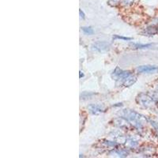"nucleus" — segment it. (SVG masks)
Here are the masks:
<instances>
[{"label":"nucleus","instance_id":"1","mask_svg":"<svg viewBox=\"0 0 158 158\" xmlns=\"http://www.w3.org/2000/svg\"><path fill=\"white\" fill-rule=\"evenodd\" d=\"M110 44L106 41H97L93 44L92 49L97 52H103L110 48Z\"/></svg>","mask_w":158,"mask_h":158},{"label":"nucleus","instance_id":"3","mask_svg":"<svg viewBox=\"0 0 158 158\" xmlns=\"http://www.w3.org/2000/svg\"><path fill=\"white\" fill-rule=\"evenodd\" d=\"M138 71L144 74H151V73H156L158 71L157 66L153 65H144L138 67Z\"/></svg>","mask_w":158,"mask_h":158},{"label":"nucleus","instance_id":"6","mask_svg":"<svg viewBox=\"0 0 158 158\" xmlns=\"http://www.w3.org/2000/svg\"><path fill=\"white\" fill-rule=\"evenodd\" d=\"M133 47L135 49H147L152 47L151 44H134Z\"/></svg>","mask_w":158,"mask_h":158},{"label":"nucleus","instance_id":"2","mask_svg":"<svg viewBox=\"0 0 158 158\" xmlns=\"http://www.w3.org/2000/svg\"><path fill=\"white\" fill-rule=\"evenodd\" d=\"M114 77L116 78V80H123V82L130 75H131V72L129 71H123V70H120L118 67H116L115 70L113 72Z\"/></svg>","mask_w":158,"mask_h":158},{"label":"nucleus","instance_id":"10","mask_svg":"<svg viewBox=\"0 0 158 158\" xmlns=\"http://www.w3.org/2000/svg\"><path fill=\"white\" fill-rule=\"evenodd\" d=\"M79 73H80V76H79V77H80V78H81V77H84V74H83V72L80 71Z\"/></svg>","mask_w":158,"mask_h":158},{"label":"nucleus","instance_id":"4","mask_svg":"<svg viewBox=\"0 0 158 158\" xmlns=\"http://www.w3.org/2000/svg\"><path fill=\"white\" fill-rule=\"evenodd\" d=\"M89 109L90 110L92 113L95 114V115L101 113V112L104 111V109H103L101 105H98V104H91V105L89 106Z\"/></svg>","mask_w":158,"mask_h":158},{"label":"nucleus","instance_id":"5","mask_svg":"<svg viewBox=\"0 0 158 158\" xmlns=\"http://www.w3.org/2000/svg\"><path fill=\"white\" fill-rule=\"evenodd\" d=\"M135 81H136V77H135V76H133L131 74V75H130L129 77L123 82V84L124 86H131V85H132Z\"/></svg>","mask_w":158,"mask_h":158},{"label":"nucleus","instance_id":"7","mask_svg":"<svg viewBox=\"0 0 158 158\" xmlns=\"http://www.w3.org/2000/svg\"><path fill=\"white\" fill-rule=\"evenodd\" d=\"M81 30H82V32H84L85 34L89 35V36H90V35H93L94 33V29H93L92 27H89V26L81 27Z\"/></svg>","mask_w":158,"mask_h":158},{"label":"nucleus","instance_id":"8","mask_svg":"<svg viewBox=\"0 0 158 158\" xmlns=\"http://www.w3.org/2000/svg\"><path fill=\"white\" fill-rule=\"evenodd\" d=\"M113 40H124V41H130V40H132V38L127 37V36H119V35H114Z\"/></svg>","mask_w":158,"mask_h":158},{"label":"nucleus","instance_id":"9","mask_svg":"<svg viewBox=\"0 0 158 158\" xmlns=\"http://www.w3.org/2000/svg\"><path fill=\"white\" fill-rule=\"evenodd\" d=\"M79 14H80V18H81V19H85V15L84 12H83L81 10H79Z\"/></svg>","mask_w":158,"mask_h":158}]
</instances>
